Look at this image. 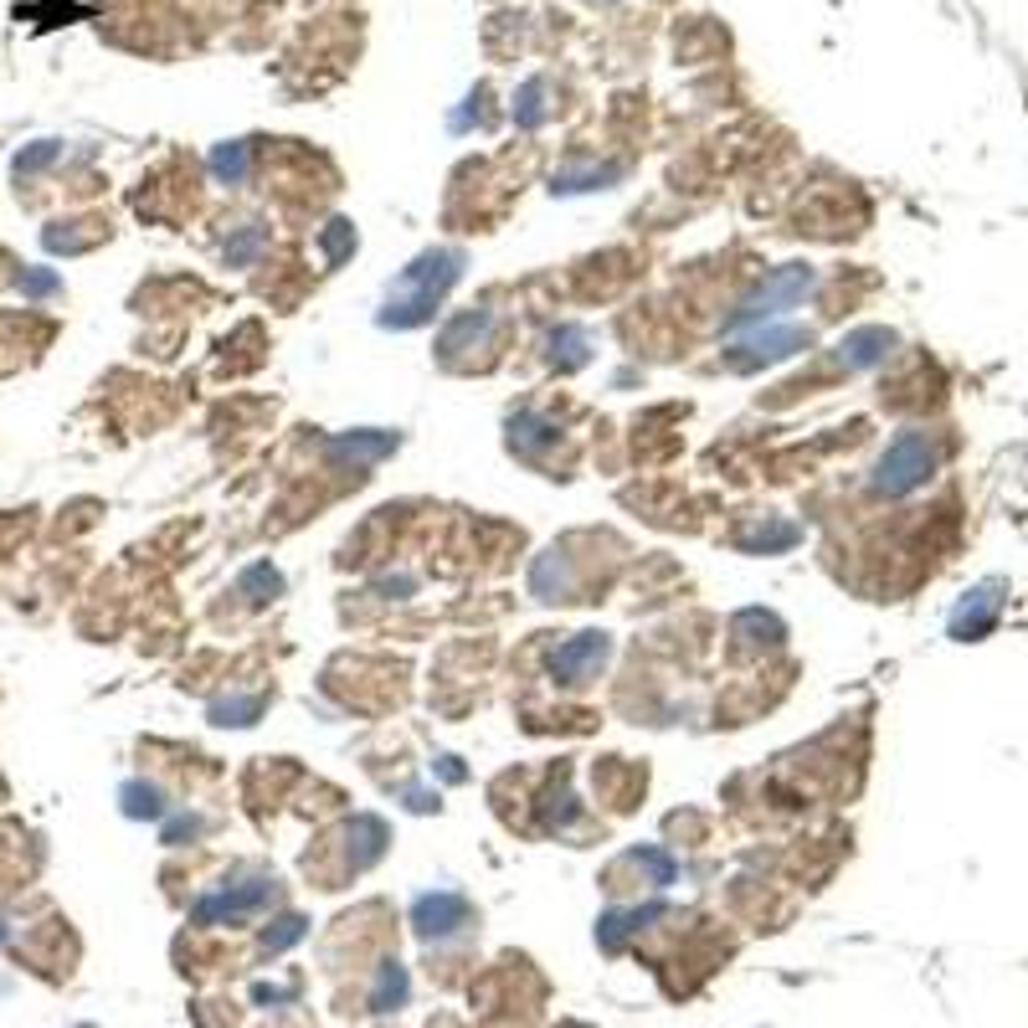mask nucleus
<instances>
[{
	"mask_svg": "<svg viewBox=\"0 0 1028 1028\" xmlns=\"http://www.w3.org/2000/svg\"><path fill=\"white\" fill-rule=\"evenodd\" d=\"M458 273H463V253H422L412 268L397 278V289H391V299H386L380 325H397V329L422 325V319L437 309V299L458 283Z\"/></svg>",
	"mask_w": 1028,
	"mask_h": 1028,
	"instance_id": "1",
	"label": "nucleus"
},
{
	"mask_svg": "<svg viewBox=\"0 0 1028 1028\" xmlns=\"http://www.w3.org/2000/svg\"><path fill=\"white\" fill-rule=\"evenodd\" d=\"M818 283V273L808 268V263H787V268H776L772 278H761L757 289L740 299V309L725 319V335H740V329H761V325H776L787 309L802 299V293Z\"/></svg>",
	"mask_w": 1028,
	"mask_h": 1028,
	"instance_id": "2",
	"label": "nucleus"
},
{
	"mask_svg": "<svg viewBox=\"0 0 1028 1028\" xmlns=\"http://www.w3.org/2000/svg\"><path fill=\"white\" fill-rule=\"evenodd\" d=\"M931 463H936V448L926 433H900L884 458L874 463V494H910L916 484L931 479Z\"/></svg>",
	"mask_w": 1028,
	"mask_h": 1028,
	"instance_id": "3",
	"label": "nucleus"
},
{
	"mask_svg": "<svg viewBox=\"0 0 1028 1028\" xmlns=\"http://www.w3.org/2000/svg\"><path fill=\"white\" fill-rule=\"evenodd\" d=\"M808 344H812V329H802V325H761L751 340H740L736 350H730V365H736V371H761V365L787 361V355L808 350Z\"/></svg>",
	"mask_w": 1028,
	"mask_h": 1028,
	"instance_id": "4",
	"label": "nucleus"
},
{
	"mask_svg": "<svg viewBox=\"0 0 1028 1028\" xmlns=\"http://www.w3.org/2000/svg\"><path fill=\"white\" fill-rule=\"evenodd\" d=\"M607 658H613V643H607L602 632H577V638H566V643L551 653V674H556L560 685H586Z\"/></svg>",
	"mask_w": 1028,
	"mask_h": 1028,
	"instance_id": "5",
	"label": "nucleus"
},
{
	"mask_svg": "<svg viewBox=\"0 0 1028 1028\" xmlns=\"http://www.w3.org/2000/svg\"><path fill=\"white\" fill-rule=\"evenodd\" d=\"M273 900V884L268 880H253V884H221V890H211V895H201L196 900V920H237L247 916V910H257V905Z\"/></svg>",
	"mask_w": 1028,
	"mask_h": 1028,
	"instance_id": "6",
	"label": "nucleus"
},
{
	"mask_svg": "<svg viewBox=\"0 0 1028 1028\" xmlns=\"http://www.w3.org/2000/svg\"><path fill=\"white\" fill-rule=\"evenodd\" d=\"M469 920H473L469 900L452 895V890H443V895H422V900L412 905V926L422 931V936H452V931H463Z\"/></svg>",
	"mask_w": 1028,
	"mask_h": 1028,
	"instance_id": "7",
	"label": "nucleus"
},
{
	"mask_svg": "<svg viewBox=\"0 0 1028 1028\" xmlns=\"http://www.w3.org/2000/svg\"><path fill=\"white\" fill-rule=\"evenodd\" d=\"M890 344H895V335H884V329H859V335H848V340L838 344V355H844L848 365H869V361H880Z\"/></svg>",
	"mask_w": 1028,
	"mask_h": 1028,
	"instance_id": "8",
	"label": "nucleus"
},
{
	"mask_svg": "<svg viewBox=\"0 0 1028 1028\" xmlns=\"http://www.w3.org/2000/svg\"><path fill=\"white\" fill-rule=\"evenodd\" d=\"M740 545H746V551H787V545H797V524H782V520L751 524V530L740 535Z\"/></svg>",
	"mask_w": 1028,
	"mask_h": 1028,
	"instance_id": "9",
	"label": "nucleus"
},
{
	"mask_svg": "<svg viewBox=\"0 0 1028 1028\" xmlns=\"http://www.w3.org/2000/svg\"><path fill=\"white\" fill-rule=\"evenodd\" d=\"M488 325H494L488 314H458V319H452V325L443 329V350H448V355H458V350H463L469 340L488 335Z\"/></svg>",
	"mask_w": 1028,
	"mask_h": 1028,
	"instance_id": "10",
	"label": "nucleus"
},
{
	"mask_svg": "<svg viewBox=\"0 0 1028 1028\" xmlns=\"http://www.w3.org/2000/svg\"><path fill=\"white\" fill-rule=\"evenodd\" d=\"M551 443H560V433L551 422H541V416H520V422H515V448L520 452H541V448H551Z\"/></svg>",
	"mask_w": 1028,
	"mask_h": 1028,
	"instance_id": "11",
	"label": "nucleus"
},
{
	"mask_svg": "<svg viewBox=\"0 0 1028 1028\" xmlns=\"http://www.w3.org/2000/svg\"><path fill=\"white\" fill-rule=\"evenodd\" d=\"M380 452H391V437H344V443H335V458H355V463H371Z\"/></svg>",
	"mask_w": 1028,
	"mask_h": 1028,
	"instance_id": "12",
	"label": "nucleus"
},
{
	"mask_svg": "<svg viewBox=\"0 0 1028 1028\" xmlns=\"http://www.w3.org/2000/svg\"><path fill=\"white\" fill-rule=\"evenodd\" d=\"M401 997H407V977H401V967H386V977H380V992L371 997V1008L386 1013L391 1003H401Z\"/></svg>",
	"mask_w": 1028,
	"mask_h": 1028,
	"instance_id": "13",
	"label": "nucleus"
},
{
	"mask_svg": "<svg viewBox=\"0 0 1028 1028\" xmlns=\"http://www.w3.org/2000/svg\"><path fill=\"white\" fill-rule=\"evenodd\" d=\"M263 253V227H253V232H242L237 242H227V257L232 263H247V257H257Z\"/></svg>",
	"mask_w": 1028,
	"mask_h": 1028,
	"instance_id": "14",
	"label": "nucleus"
},
{
	"mask_svg": "<svg viewBox=\"0 0 1028 1028\" xmlns=\"http://www.w3.org/2000/svg\"><path fill=\"white\" fill-rule=\"evenodd\" d=\"M242 145H232V149H217V176H232V181H242Z\"/></svg>",
	"mask_w": 1028,
	"mask_h": 1028,
	"instance_id": "15",
	"label": "nucleus"
},
{
	"mask_svg": "<svg viewBox=\"0 0 1028 1028\" xmlns=\"http://www.w3.org/2000/svg\"><path fill=\"white\" fill-rule=\"evenodd\" d=\"M325 242H329V257L340 263V257H344V247H350V227H344V221H335V232H329Z\"/></svg>",
	"mask_w": 1028,
	"mask_h": 1028,
	"instance_id": "16",
	"label": "nucleus"
}]
</instances>
